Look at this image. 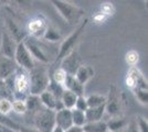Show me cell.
<instances>
[{"label":"cell","mask_w":148,"mask_h":132,"mask_svg":"<svg viewBox=\"0 0 148 132\" xmlns=\"http://www.w3.org/2000/svg\"><path fill=\"white\" fill-rule=\"evenodd\" d=\"M6 83L8 88L12 93V96L16 99L25 100L30 95V81H29V72L18 67L14 74L7 78Z\"/></svg>","instance_id":"obj_1"},{"label":"cell","mask_w":148,"mask_h":132,"mask_svg":"<svg viewBox=\"0 0 148 132\" xmlns=\"http://www.w3.org/2000/svg\"><path fill=\"white\" fill-rule=\"evenodd\" d=\"M30 95L40 96L49 86L50 76L45 67H33L29 72Z\"/></svg>","instance_id":"obj_2"},{"label":"cell","mask_w":148,"mask_h":132,"mask_svg":"<svg viewBox=\"0 0 148 132\" xmlns=\"http://www.w3.org/2000/svg\"><path fill=\"white\" fill-rule=\"evenodd\" d=\"M52 5L54 6L58 12L60 13L63 19L68 22L69 24L77 23L85 14V11L81 9L80 7L74 6L71 2L63 1V0H54L52 1Z\"/></svg>","instance_id":"obj_3"},{"label":"cell","mask_w":148,"mask_h":132,"mask_svg":"<svg viewBox=\"0 0 148 132\" xmlns=\"http://www.w3.org/2000/svg\"><path fill=\"white\" fill-rule=\"evenodd\" d=\"M87 22H88V20L84 19V21H82V23L75 29V31L72 32L68 38L62 42L61 46H60V50H59V53H58L56 62H61L64 57L68 56L70 53L73 52L74 49H75V45L79 42V39H80L82 32L84 31V29L86 26Z\"/></svg>","instance_id":"obj_4"},{"label":"cell","mask_w":148,"mask_h":132,"mask_svg":"<svg viewBox=\"0 0 148 132\" xmlns=\"http://www.w3.org/2000/svg\"><path fill=\"white\" fill-rule=\"evenodd\" d=\"M56 127V111L42 108L34 113V128L40 132H52Z\"/></svg>","instance_id":"obj_5"},{"label":"cell","mask_w":148,"mask_h":132,"mask_svg":"<svg viewBox=\"0 0 148 132\" xmlns=\"http://www.w3.org/2000/svg\"><path fill=\"white\" fill-rule=\"evenodd\" d=\"M13 61L18 65V67L25 69L27 72H30L31 69L36 66L34 62H33V58H32L31 54L29 53L28 49L25 47L23 41L19 42L18 45H17V50H16V53H14Z\"/></svg>","instance_id":"obj_6"},{"label":"cell","mask_w":148,"mask_h":132,"mask_svg":"<svg viewBox=\"0 0 148 132\" xmlns=\"http://www.w3.org/2000/svg\"><path fill=\"white\" fill-rule=\"evenodd\" d=\"M122 106H123V101L121 99L117 89L115 86H112L110 89V95L108 97H106L105 112H107L112 117H119Z\"/></svg>","instance_id":"obj_7"},{"label":"cell","mask_w":148,"mask_h":132,"mask_svg":"<svg viewBox=\"0 0 148 132\" xmlns=\"http://www.w3.org/2000/svg\"><path fill=\"white\" fill-rule=\"evenodd\" d=\"M125 84L130 88V90H136V89H148L147 81L140 73V70L137 67H130L126 78H125Z\"/></svg>","instance_id":"obj_8"},{"label":"cell","mask_w":148,"mask_h":132,"mask_svg":"<svg viewBox=\"0 0 148 132\" xmlns=\"http://www.w3.org/2000/svg\"><path fill=\"white\" fill-rule=\"evenodd\" d=\"M17 45H18L17 41L11 37V34L8 32L7 29H3L1 33V45H0V51L2 56L13 60Z\"/></svg>","instance_id":"obj_9"},{"label":"cell","mask_w":148,"mask_h":132,"mask_svg":"<svg viewBox=\"0 0 148 132\" xmlns=\"http://www.w3.org/2000/svg\"><path fill=\"white\" fill-rule=\"evenodd\" d=\"M49 25L43 16H37L29 21L27 25V31L31 38H43V34Z\"/></svg>","instance_id":"obj_10"},{"label":"cell","mask_w":148,"mask_h":132,"mask_svg":"<svg viewBox=\"0 0 148 132\" xmlns=\"http://www.w3.org/2000/svg\"><path fill=\"white\" fill-rule=\"evenodd\" d=\"M81 64V57L76 51H73L70 53L68 56H65L61 61V68L68 74V75L74 76L77 69L80 68Z\"/></svg>","instance_id":"obj_11"},{"label":"cell","mask_w":148,"mask_h":132,"mask_svg":"<svg viewBox=\"0 0 148 132\" xmlns=\"http://www.w3.org/2000/svg\"><path fill=\"white\" fill-rule=\"evenodd\" d=\"M25 47L28 49L29 53L31 54L32 58H36L41 63H48L49 62V57L43 52V50L34 41H32L31 39H25L23 40Z\"/></svg>","instance_id":"obj_12"},{"label":"cell","mask_w":148,"mask_h":132,"mask_svg":"<svg viewBox=\"0 0 148 132\" xmlns=\"http://www.w3.org/2000/svg\"><path fill=\"white\" fill-rule=\"evenodd\" d=\"M18 68V65L11 58H7L5 56L0 57V81H6Z\"/></svg>","instance_id":"obj_13"},{"label":"cell","mask_w":148,"mask_h":132,"mask_svg":"<svg viewBox=\"0 0 148 132\" xmlns=\"http://www.w3.org/2000/svg\"><path fill=\"white\" fill-rule=\"evenodd\" d=\"M56 126L66 131L69 128L73 126L72 122V111L69 109H62L56 111Z\"/></svg>","instance_id":"obj_14"},{"label":"cell","mask_w":148,"mask_h":132,"mask_svg":"<svg viewBox=\"0 0 148 132\" xmlns=\"http://www.w3.org/2000/svg\"><path fill=\"white\" fill-rule=\"evenodd\" d=\"M63 87H64V89H66L69 91L75 94L77 97L84 96V85H82L74 76H66V79H65V83H64Z\"/></svg>","instance_id":"obj_15"},{"label":"cell","mask_w":148,"mask_h":132,"mask_svg":"<svg viewBox=\"0 0 148 132\" xmlns=\"http://www.w3.org/2000/svg\"><path fill=\"white\" fill-rule=\"evenodd\" d=\"M95 74L94 68L90 65H81L80 68L77 69V72L75 73L74 77L82 84V85H85L93 76Z\"/></svg>","instance_id":"obj_16"},{"label":"cell","mask_w":148,"mask_h":132,"mask_svg":"<svg viewBox=\"0 0 148 132\" xmlns=\"http://www.w3.org/2000/svg\"><path fill=\"white\" fill-rule=\"evenodd\" d=\"M84 113H85V118H86V123L101 121L105 113V105L101 106V107L87 108V110Z\"/></svg>","instance_id":"obj_17"},{"label":"cell","mask_w":148,"mask_h":132,"mask_svg":"<svg viewBox=\"0 0 148 132\" xmlns=\"http://www.w3.org/2000/svg\"><path fill=\"white\" fill-rule=\"evenodd\" d=\"M108 132H119L128 126V122L122 117H113L110 121L106 122Z\"/></svg>","instance_id":"obj_18"},{"label":"cell","mask_w":148,"mask_h":132,"mask_svg":"<svg viewBox=\"0 0 148 132\" xmlns=\"http://www.w3.org/2000/svg\"><path fill=\"white\" fill-rule=\"evenodd\" d=\"M39 98H40L41 104H42V106L44 108L50 109V110H53V111H56V107L58 101L61 100V99H56V97L51 94V93H49L48 90H45L44 93H42V94L39 96Z\"/></svg>","instance_id":"obj_19"},{"label":"cell","mask_w":148,"mask_h":132,"mask_svg":"<svg viewBox=\"0 0 148 132\" xmlns=\"http://www.w3.org/2000/svg\"><path fill=\"white\" fill-rule=\"evenodd\" d=\"M25 106H27V111H32V112L37 113L39 110H41L43 108L39 96L29 95L25 99Z\"/></svg>","instance_id":"obj_20"},{"label":"cell","mask_w":148,"mask_h":132,"mask_svg":"<svg viewBox=\"0 0 148 132\" xmlns=\"http://www.w3.org/2000/svg\"><path fill=\"white\" fill-rule=\"evenodd\" d=\"M76 99H77V96L71 91H69L66 89H64L63 94H62L61 97V101L63 104V107L65 109H69V110H72L75 107V102H76Z\"/></svg>","instance_id":"obj_21"},{"label":"cell","mask_w":148,"mask_h":132,"mask_svg":"<svg viewBox=\"0 0 148 132\" xmlns=\"http://www.w3.org/2000/svg\"><path fill=\"white\" fill-rule=\"evenodd\" d=\"M84 132H107V126L106 122L101 120L96 122H87L83 127Z\"/></svg>","instance_id":"obj_22"},{"label":"cell","mask_w":148,"mask_h":132,"mask_svg":"<svg viewBox=\"0 0 148 132\" xmlns=\"http://www.w3.org/2000/svg\"><path fill=\"white\" fill-rule=\"evenodd\" d=\"M86 102L88 108H95L104 106L106 102V97L99 94H92L86 97Z\"/></svg>","instance_id":"obj_23"},{"label":"cell","mask_w":148,"mask_h":132,"mask_svg":"<svg viewBox=\"0 0 148 132\" xmlns=\"http://www.w3.org/2000/svg\"><path fill=\"white\" fill-rule=\"evenodd\" d=\"M72 122H73V126L76 127H83L85 126L86 123V118H85V113L80 111V110H76V109H72Z\"/></svg>","instance_id":"obj_24"},{"label":"cell","mask_w":148,"mask_h":132,"mask_svg":"<svg viewBox=\"0 0 148 132\" xmlns=\"http://www.w3.org/2000/svg\"><path fill=\"white\" fill-rule=\"evenodd\" d=\"M47 90L53 95L56 99H61L62 94H63V91H64V87L61 86V85H59V84H56L54 81H52V79L50 78L49 86L47 88Z\"/></svg>","instance_id":"obj_25"},{"label":"cell","mask_w":148,"mask_h":132,"mask_svg":"<svg viewBox=\"0 0 148 132\" xmlns=\"http://www.w3.org/2000/svg\"><path fill=\"white\" fill-rule=\"evenodd\" d=\"M99 12L102 13V14H104L105 17L110 18V17L115 14L116 8L114 6V3H112V2H103V3H101Z\"/></svg>","instance_id":"obj_26"},{"label":"cell","mask_w":148,"mask_h":132,"mask_svg":"<svg viewBox=\"0 0 148 132\" xmlns=\"http://www.w3.org/2000/svg\"><path fill=\"white\" fill-rule=\"evenodd\" d=\"M43 39L47 41H50V42H56V41L61 40V34L56 31L54 28L48 26L43 34Z\"/></svg>","instance_id":"obj_27"},{"label":"cell","mask_w":148,"mask_h":132,"mask_svg":"<svg viewBox=\"0 0 148 132\" xmlns=\"http://www.w3.org/2000/svg\"><path fill=\"white\" fill-rule=\"evenodd\" d=\"M139 61V53L135 50H130L125 55V62L130 67H136V64Z\"/></svg>","instance_id":"obj_28"},{"label":"cell","mask_w":148,"mask_h":132,"mask_svg":"<svg viewBox=\"0 0 148 132\" xmlns=\"http://www.w3.org/2000/svg\"><path fill=\"white\" fill-rule=\"evenodd\" d=\"M66 76H68V74H66L61 67H59V68H56V70L53 72L52 77H50V78H51L52 81H54L56 84H59V85H61V86H64Z\"/></svg>","instance_id":"obj_29"},{"label":"cell","mask_w":148,"mask_h":132,"mask_svg":"<svg viewBox=\"0 0 148 132\" xmlns=\"http://www.w3.org/2000/svg\"><path fill=\"white\" fill-rule=\"evenodd\" d=\"M12 111V100L7 98H0V113L2 116H7Z\"/></svg>","instance_id":"obj_30"},{"label":"cell","mask_w":148,"mask_h":132,"mask_svg":"<svg viewBox=\"0 0 148 132\" xmlns=\"http://www.w3.org/2000/svg\"><path fill=\"white\" fill-rule=\"evenodd\" d=\"M12 110L16 113L19 114H23L27 112V106H25V101L21 99H14L12 100Z\"/></svg>","instance_id":"obj_31"},{"label":"cell","mask_w":148,"mask_h":132,"mask_svg":"<svg viewBox=\"0 0 148 132\" xmlns=\"http://www.w3.org/2000/svg\"><path fill=\"white\" fill-rule=\"evenodd\" d=\"M136 98L138 99L139 102H142L143 105H147L148 101V89H136L134 90Z\"/></svg>","instance_id":"obj_32"},{"label":"cell","mask_w":148,"mask_h":132,"mask_svg":"<svg viewBox=\"0 0 148 132\" xmlns=\"http://www.w3.org/2000/svg\"><path fill=\"white\" fill-rule=\"evenodd\" d=\"M87 102H86V98L84 97V96H80V97H77V99H76V102H75V107L74 109H76V110H80L82 112H85L87 110Z\"/></svg>","instance_id":"obj_33"},{"label":"cell","mask_w":148,"mask_h":132,"mask_svg":"<svg viewBox=\"0 0 148 132\" xmlns=\"http://www.w3.org/2000/svg\"><path fill=\"white\" fill-rule=\"evenodd\" d=\"M136 125H137V129L138 132H148V122L147 119H145L142 116H138L136 118Z\"/></svg>","instance_id":"obj_34"},{"label":"cell","mask_w":148,"mask_h":132,"mask_svg":"<svg viewBox=\"0 0 148 132\" xmlns=\"http://www.w3.org/2000/svg\"><path fill=\"white\" fill-rule=\"evenodd\" d=\"M107 19H108L107 17H105L104 14H102V13H99V12H97L94 16V21H95L96 23H103V22H105Z\"/></svg>","instance_id":"obj_35"},{"label":"cell","mask_w":148,"mask_h":132,"mask_svg":"<svg viewBox=\"0 0 148 132\" xmlns=\"http://www.w3.org/2000/svg\"><path fill=\"white\" fill-rule=\"evenodd\" d=\"M18 132H40L36 128H30V127H20Z\"/></svg>","instance_id":"obj_36"},{"label":"cell","mask_w":148,"mask_h":132,"mask_svg":"<svg viewBox=\"0 0 148 132\" xmlns=\"http://www.w3.org/2000/svg\"><path fill=\"white\" fill-rule=\"evenodd\" d=\"M0 132H17V131L12 130L10 127H8L7 125H5V123L0 122Z\"/></svg>","instance_id":"obj_37"},{"label":"cell","mask_w":148,"mask_h":132,"mask_svg":"<svg viewBox=\"0 0 148 132\" xmlns=\"http://www.w3.org/2000/svg\"><path fill=\"white\" fill-rule=\"evenodd\" d=\"M65 132H84V131H83V128H81V127L72 126L71 128H69Z\"/></svg>","instance_id":"obj_38"},{"label":"cell","mask_w":148,"mask_h":132,"mask_svg":"<svg viewBox=\"0 0 148 132\" xmlns=\"http://www.w3.org/2000/svg\"><path fill=\"white\" fill-rule=\"evenodd\" d=\"M128 128V132H138V129H137V125L136 122H132Z\"/></svg>","instance_id":"obj_39"},{"label":"cell","mask_w":148,"mask_h":132,"mask_svg":"<svg viewBox=\"0 0 148 132\" xmlns=\"http://www.w3.org/2000/svg\"><path fill=\"white\" fill-rule=\"evenodd\" d=\"M52 132H65L64 130H62L61 128H59V127H54L53 128V130H52Z\"/></svg>","instance_id":"obj_40"},{"label":"cell","mask_w":148,"mask_h":132,"mask_svg":"<svg viewBox=\"0 0 148 132\" xmlns=\"http://www.w3.org/2000/svg\"><path fill=\"white\" fill-rule=\"evenodd\" d=\"M0 6H1V2H0Z\"/></svg>","instance_id":"obj_41"},{"label":"cell","mask_w":148,"mask_h":132,"mask_svg":"<svg viewBox=\"0 0 148 132\" xmlns=\"http://www.w3.org/2000/svg\"><path fill=\"white\" fill-rule=\"evenodd\" d=\"M107 132H108V131H107Z\"/></svg>","instance_id":"obj_42"}]
</instances>
